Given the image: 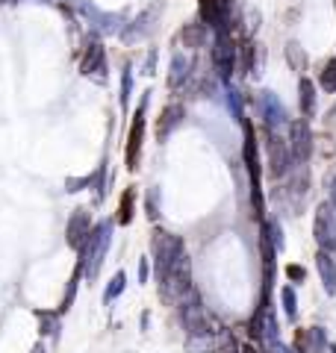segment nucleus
<instances>
[{
	"instance_id": "1",
	"label": "nucleus",
	"mask_w": 336,
	"mask_h": 353,
	"mask_svg": "<svg viewBox=\"0 0 336 353\" xmlns=\"http://www.w3.org/2000/svg\"><path fill=\"white\" fill-rule=\"evenodd\" d=\"M112 221H100V224L92 230V236H88V241L83 245V274H86V280H95L97 274H100V265H104V256H106V250H109V241H112Z\"/></svg>"
},
{
	"instance_id": "2",
	"label": "nucleus",
	"mask_w": 336,
	"mask_h": 353,
	"mask_svg": "<svg viewBox=\"0 0 336 353\" xmlns=\"http://www.w3.org/2000/svg\"><path fill=\"white\" fill-rule=\"evenodd\" d=\"M236 53H239V48L233 44L227 27L216 30V41H212V68L218 71V77L224 83L230 80L233 68H236Z\"/></svg>"
},
{
	"instance_id": "3",
	"label": "nucleus",
	"mask_w": 336,
	"mask_h": 353,
	"mask_svg": "<svg viewBox=\"0 0 336 353\" xmlns=\"http://www.w3.org/2000/svg\"><path fill=\"white\" fill-rule=\"evenodd\" d=\"M312 236H316L319 250H336V209L330 203H321L316 209Z\"/></svg>"
},
{
	"instance_id": "4",
	"label": "nucleus",
	"mask_w": 336,
	"mask_h": 353,
	"mask_svg": "<svg viewBox=\"0 0 336 353\" xmlns=\"http://www.w3.org/2000/svg\"><path fill=\"white\" fill-rule=\"evenodd\" d=\"M186 248L183 241L171 236V233H162V230H156L153 233V259H156V274H162L168 265H171L177 256H180Z\"/></svg>"
},
{
	"instance_id": "5",
	"label": "nucleus",
	"mask_w": 336,
	"mask_h": 353,
	"mask_svg": "<svg viewBox=\"0 0 336 353\" xmlns=\"http://www.w3.org/2000/svg\"><path fill=\"white\" fill-rule=\"evenodd\" d=\"M289 150H292L295 162H307L312 157V130L307 118H298L289 124Z\"/></svg>"
},
{
	"instance_id": "6",
	"label": "nucleus",
	"mask_w": 336,
	"mask_h": 353,
	"mask_svg": "<svg viewBox=\"0 0 336 353\" xmlns=\"http://www.w3.org/2000/svg\"><path fill=\"white\" fill-rule=\"evenodd\" d=\"M268 174L272 176H283L292 165V150H289V141H283L274 130H268Z\"/></svg>"
},
{
	"instance_id": "7",
	"label": "nucleus",
	"mask_w": 336,
	"mask_h": 353,
	"mask_svg": "<svg viewBox=\"0 0 336 353\" xmlns=\"http://www.w3.org/2000/svg\"><path fill=\"white\" fill-rule=\"evenodd\" d=\"M256 109H260V115H263L268 130L277 132L280 127L286 124V109H283V103L277 101L274 92H260V97H256Z\"/></svg>"
},
{
	"instance_id": "8",
	"label": "nucleus",
	"mask_w": 336,
	"mask_h": 353,
	"mask_svg": "<svg viewBox=\"0 0 336 353\" xmlns=\"http://www.w3.org/2000/svg\"><path fill=\"white\" fill-rule=\"evenodd\" d=\"M144 106H148V97H142V106L136 118H133L130 136H127V168L136 171L139 168V153H142V136H144Z\"/></svg>"
},
{
	"instance_id": "9",
	"label": "nucleus",
	"mask_w": 336,
	"mask_h": 353,
	"mask_svg": "<svg viewBox=\"0 0 336 353\" xmlns=\"http://www.w3.org/2000/svg\"><path fill=\"white\" fill-rule=\"evenodd\" d=\"M227 6H230V0H200V21L207 27L221 30L227 24Z\"/></svg>"
},
{
	"instance_id": "10",
	"label": "nucleus",
	"mask_w": 336,
	"mask_h": 353,
	"mask_svg": "<svg viewBox=\"0 0 336 353\" xmlns=\"http://www.w3.org/2000/svg\"><path fill=\"white\" fill-rule=\"evenodd\" d=\"M298 350L301 353H330V341L324 336L321 327H310V330H301L298 333Z\"/></svg>"
},
{
	"instance_id": "11",
	"label": "nucleus",
	"mask_w": 336,
	"mask_h": 353,
	"mask_svg": "<svg viewBox=\"0 0 336 353\" xmlns=\"http://www.w3.org/2000/svg\"><path fill=\"white\" fill-rule=\"evenodd\" d=\"M88 236H92V224H88V215L83 212V209H77L74 218L68 221V245L83 250V245L88 241Z\"/></svg>"
},
{
	"instance_id": "12",
	"label": "nucleus",
	"mask_w": 336,
	"mask_h": 353,
	"mask_svg": "<svg viewBox=\"0 0 336 353\" xmlns=\"http://www.w3.org/2000/svg\"><path fill=\"white\" fill-rule=\"evenodd\" d=\"M316 268H319V277L324 283V289H328L330 294H336V250H319Z\"/></svg>"
},
{
	"instance_id": "13",
	"label": "nucleus",
	"mask_w": 336,
	"mask_h": 353,
	"mask_svg": "<svg viewBox=\"0 0 336 353\" xmlns=\"http://www.w3.org/2000/svg\"><path fill=\"white\" fill-rule=\"evenodd\" d=\"M183 115H186V109H183L180 103H168V106L162 109V115H160V127H156V139L165 141L168 136H171V130L180 127Z\"/></svg>"
},
{
	"instance_id": "14",
	"label": "nucleus",
	"mask_w": 336,
	"mask_h": 353,
	"mask_svg": "<svg viewBox=\"0 0 336 353\" xmlns=\"http://www.w3.org/2000/svg\"><path fill=\"white\" fill-rule=\"evenodd\" d=\"M189 74H192V59L186 57V53H174L171 59V71H168V85L177 88L189 80Z\"/></svg>"
},
{
	"instance_id": "15",
	"label": "nucleus",
	"mask_w": 336,
	"mask_h": 353,
	"mask_svg": "<svg viewBox=\"0 0 336 353\" xmlns=\"http://www.w3.org/2000/svg\"><path fill=\"white\" fill-rule=\"evenodd\" d=\"M106 71V62H104V48H100V41H92L88 44V53H86V59H83V74H97V77H104Z\"/></svg>"
},
{
	"instance_id": "16",
	"label": "nucleus",
	"mask_w": 336,
	"mask_h": 353,
	"mask_svg": "<svg viewBox=\"0 0 336 353\" xmlns=\"http://www.w3.org/2000/svg\"><path fill=\"white\" fill-rule=\"evenodd\" d=\"M298 92H301V112H304V118H312L316 115V83L304 77L298 83Z\"/></svg>"
},
{
	"instance_id": "17",
	"label": "nucleus",
	"mask_w": 336,
	"mask_h": 353,
	"mask_svg": "<svg viewBox=\"0 0 336 353\" xmlns=\"http://www.w3.org/2000/svg\"><path fill=\"white\" fill-rule=\"evenodd\" d=\"M180 39L186 48H200V44L207 41V24L200 21V24H186V30L180 32Z\"/></svg>"
},
{
	"instance_id": "18",
	"label": "nucleus",
	"mask_w": 336,
	"mask_h": 353,
	"mask_svg": "<svg viewBox=\"0 0 336 353\" xmlns=\"http://www.w3.org/2000/svg\"><path fill=\"white\" fill-rule=\"evenodd\" d=\"M280 301H283L286 318H289V321H295V318H298V297H295L292 285H283V289H280Z\"/></svg>"
},
{
	"instance_id": "19",
	"label": "nucleus",
	"mask_w": 336,
	"mask_h": 353,
	"mask_svg": "<svg viewBox=\"0 0 336 353\" xmlns=\"http://www.w3.org/2000/svg\"><path fill=\"white\" fill-rule=\"evenodd\" d=\"M286 59H289V65H292L295 71H304L307 57H304V50H301L298 41H289V44H286Z\"/></svg>"
},
{
	"instance_id": "20",
	"label": "nucleus",
	"mask_w": 336,
	"mask_h": 353,
	"mask_svg": "<svg viewBox=\"0 0 336 353\" xmlns=\"http://www.w3.org/2000/svg\"><path fill=\"white\" fill-rule=\"evenodd\" d=\"M319 85L324 92H336V59H330L319 74Z\"/></svg>"
},
{
	"instance_id": "21",
	"label": "nucleus",
	"mask_w": 336,
	"mask_h": 353,
	"mask_svg": "<svg viewBox=\"0 0 336 353\" xmlns=\"http://www.w3.org/2000/svg\"><path fill=\"white\" fill-rule=\"evenodd\" d=\"M124 283H127V277H124V271H118L115 277H112V283L106 285V292H104V303H112L115 297L124 292Z\"/></svg>"
},
{
	"instance_id": "22",
	"label": "nucleus",
	"mask_w": 336,
	"mask_h": 353,
	"mask_svg": "<svg viewBox=\"0 0 336 353\" xmlns=\"http://www.w3.org/2000/svg\"><path fill=\"white\" fill-rule=\"evenodd\" d=\"M133 215V192L124 194V201H121V215H118V224H127Z\"/></svg>"
},
{
	"instance_id": "23",
	"label": "nucleus",
	"mask_w": 336,
	"mask_h": 353,
	"mask_svg": "<svg viewBox=\"0 0 336 353\" xmlns=\"http://www.w3.org/2000/svg\"><path fill=\"white\" fill-rule=\"evenodd\" d=\"M286 277H289V280H298V283H301V280L307 277V271L301 268V265H289V268H286Z\"/></svg>"
},
{
	"instance_id": "24",
	"label": "nucleus",
	"mask_w": 336,
	"mask_h": 353,
	"mask_svg": "<svg viewBox=\"0 0 336 353\" xmlns=\"http://www.w3.org/2000/svg\"><path fill=\"white\" fill-rule=\"evenodd\" d=\"M127 97H130V68L124 71V83H121V103L127 106Z\"/></svg>"
},
{
	"instance_id": "25",
	"label": "nucleus",
	"mask_w": 336,
	"mask_h": 353,
	"mask_svg": "<svg viewBox=\"0 0 336 353\" xmlns=\"http://www.w3.org/2000/svg\"><path fill=\"white\" fill-rule=\"evenodd\" d=\"M268 350H272V353H301V350H292V347L280 345V341H277V345H272V347H268Z\"/></svg>"
},
{
	"instance_id": "26",
	"label": "nucleus",
	"mask_w": 336,
	"mask_h": 353,
	"mask_svg": "<svg viewBox=\"0 0 336 353\" xmlns=\"http://www.w3.org/2000/svg\"><path fill=\"white\" fill-rule=\"evenodd\" d=\"M144 280H148V262H139V283H144Z\"/></svg>"
},
{
	"instance_id": "27",
	"label": "nucleus",
	"mask_w": 336,
	"mask_h": 353,
	"mask_svg": "<svg viewBox=\"0 0 336 353\" xmlns=\"http://www.w3.org/2000/svg\"><path fill=\"white\" fill-rule=\"evenodd\" d=\"M330 206H333V209H336V180H333V183H330Z\"/></svg>"
},
{
	"instance_id": "28",
	"label": "nucleus",
	"mask_w": 336,
	"mask_h": 353,
	"mask_svg": "<svg viewBox=\"0 0 336 353\" xmlns=\"http://www.w3.org/2000/svg\"><path fill=\"white\" fill-rule=\"evenodd\" d=\"M32 353H41V347H36V350H32Z\"/></svg>"
},
{
	"instance_id": "29",
	"label": "nucleus",
	"mask_w": 336,
	"mask_h": 353,
	"mask_svg": "<svg viewBox=\"0 0 336 353\" xmlns=\"http://www.w3.org/2000/svg\"><path fill=\"white\" fill-rule=\"evenodd\" d=\"M330 353H336V347H333V345H330Z\"/></svg>"
}]
</instances>
